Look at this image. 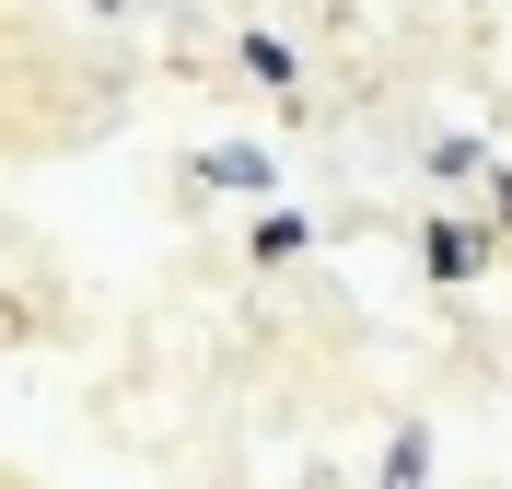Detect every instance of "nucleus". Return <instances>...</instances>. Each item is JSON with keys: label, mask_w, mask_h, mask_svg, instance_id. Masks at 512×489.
Listing matches in <instances>:
<instances>
[{"label": "nucleus", "mask_w": 512, "mask_h": 489, "mask_svg": "<svg viewBox=\"0 0 512 489\" xmlns=\"http://www.w3.org/2000/svg\"><path fill=\"white\" fill-rule=\"evenodd\" d=\"M233 59H245L256 82H291V70H303V47H291V35H245V47H233Z\"/></svg>", "instance_id": "39448f33"}, {"label": "nucleus", "mask_w": 512, "mask_h": 489, "mask_svg": "<svg viewBox=\"0 0 512 489\" xmlns=\"http://www.w3.org/2000/svg\"><path fill=\"white\" fill-rule=\"evenodd\" d=\"M384 489H431V431H396L384 443Z\"/></svg>", "instance_id": "20e7f679"}, {"label": "nucleus", "mask_w": 512, "mask_h": 489, "mask_svg": "<svg viewBox=\"0 0 512 489\" xmlns=\"http://www.w3.org/2000/svg\"><path fill=\"white\" fill-rule=\"evenodd\" d=\"M489 257H501V222H466V210H431V222H419V268H431L443 292H466Z\"/></svg>", "instance_id": "f257e3e1"}, {"label": "nucleus", "mask_w": 512, "mask_h": 489, "mask_svg": "<svg viewBox=\"0 0 512 489\" xmlns=\"http://www.w3.org/2000/svg\"><path fill=\"white\" fill-rule=\"evenodd\" d=\"M303 245H315V222H303V210H256V233H245V257H256V268H291Z\"/></svg>", "instance_id": "7ed1b4c3"}, {"label": "nucleus", "mask_w": 512, "mask_h": 489, "mask_svg": "<svg viewBox=\"0 0 512 489\" xmlns=\"http://www.w3.org/2000/svg\"><path fill=\"white\" fill-rule=\"evenodd\" d=\"M198 187H222V198H268V187H280V152L222 140V152H198Z\"/></svg>", "instance_id": "f03ea898"}, {"label": "nucleus", "mask_w": 512, "mask_h": 489, "mask_svg": "<svg viewBox=\"0 0 512 489\" xmlns=\"http://www.w3.org/2000/svg\"><path fill=\"white\" fill-rule=\"evenodd\" d=\"M431 175H443V187H466V175H489V152H478V140H431Z\"/></svg>", "instance_id": "423d86ee"}, {"label": "nucleus", "mask_w": 512, "mask_h": 489, "mask_svg": "<svg viewBox=\"0 0 512 489\" xmlns=\"http://www.w3.org/2000/svg\"><path fill=\"white\" fill-rule=\"evenodd\" d=\"M489 222H501V245H512V175H489Z\"/></svg>", "instance_id": "0eeeda50"}]
</instances>
